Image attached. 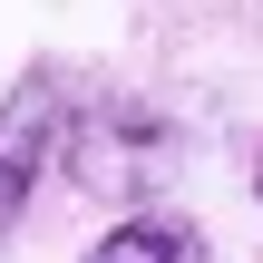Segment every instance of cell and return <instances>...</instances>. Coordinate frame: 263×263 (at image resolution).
Here are the masks:
<instances>
[{"mask_svg":"<svg viewBox=\"0 0 263 263\" xmlns=\"http://www.w3.org/2000/svg\"><path fill=\"white\" fill-rule=\"evenodd\" d=\"M59 156H68V78L59 68H20L0 88V244L39 205V176Z\"/></svg>","mask_w":263,"mask_h":263,"instance_id":"1","label":"cell"},{"mask_svg":"<svg viewBox=\"0 0 263 263\" xmlns=\"http://www.w3.org/2000/svg\"><path fill=\"white\" fill-rule=\"evenodd\" d=\"M78 263H215V254H205V224H185V215H156V205H146V215H117Z\"/></svg>","mask_w":263,"mask_h":263,"instance_id":"2","label":"cell"},{"mask_svg":"<svg viewBox=\"0 0 263 263\" xmlns=\"http://www.w3.org/2000/svg\"><path fill=\"white\" fill-rule=\"evenodd\" d=\"M254 205H263V156H254Z\"/></svg>","mask_w":263,"mask_h":263,"instance_id":"3","label":"cell"}]
</instances>
